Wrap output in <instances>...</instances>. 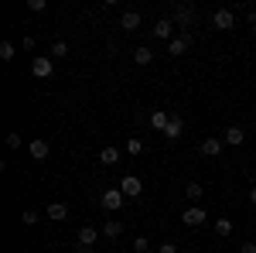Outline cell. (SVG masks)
I'll return each instance as SVG.
<instances>
[{
    "mask_svg": "<svg viewBox=\"0 0 256 253\" xmlns=\"http://www.w3.org/2000/svg\"><path fill=\"white\" fill-rule=\"evenodd\" d=\"M126 154L130 157L144 154V140H140V137H126Z\"/></svg>",
    "mask_w": 256,
    "mask_h": 253,
    "instance_id": "obj_22",
    "label": "cell"
},
{
    "mask_svg": "<svg viewBox=\"0 0 256 253\" xmlns=\"http://www.w3.org/2000/svg\"><path fill=\"white\" fill-rule=\"evenodd\" d=\"M76 253H92V246H76Z\"/></svg>",
    "mask_w": 256,
    "mask_h": 253,
    "instance_id": "obj_32",
    "label": "cell"
},
{
    "mask_svg": "<svg viewBox=\"0 0 256 253\" xmlns=\"http://www.w3.org/2000/svg\"><path fill=\"white\" fill-rule=\"evenodd\" d=\"M52 59H55V62L68 59V41H55V45H52Z\"/></svg>",
    "mask_w": 256,
    "mask_h": 253,
    "instance_id": "obj_23",
    "label": "cell"
},
{
    "mask_svg": "<svg viewBox=\"0 0 256 253\" xmlns=\"http://www.w3.org/2000/svg\"><path fill=\"white\" fill-rule=\"evenodd\" d=\"M96 239H99V229H96V226H82V229H79V246H92Z\"/></svg>",
    "mask_w": 256,
    "mask_h": 253,
    "instance_id": "obj_17",
    "label": "cell"
},
{
    "mask_svg": "<svg viewBox=\"0 0 256 253\" xmlns=\"http://www.w3.org/2000/svg\"><path fill=\"white\" fill-rule=\"evenodd\" d=\"M28 151H31V157H34V161H41V157H48V151H52V144H48L44 137H34V140L28 144Z\"/></svg>",
    "mask_w": 256,
    "mask_h": 253,
    "instance_id": "obj_12",
    "label": "cell"
},
{
    "mask_svg": "<svg viewBox=\"0 0 256 253\" xmlns=\"http://www.w3.org/2000/svg\"><path fill=\"white\" fill-rule=\"evenodd\" d=\"M198 151H202L205 157H218L222 151H226V140H222V137H205V140L198 144Z\"/></svg>",
    "mask_w": 256,
    "mask_h": 253,
    "instance_id": "obj_5",
    "label": "cell"
},
{
    "mask_svg": "<svg viewBox=\"0 0 256 253\" xmlns=\"http://www.w3.org/2000/svg\"><path fill=\"white\" fill-rule=\"evenodd\" d=\"M102 233L110 236V239H116V236L123 233V222H120V219H106V222H102Z\"/></svg>",
    "mask_w": 256,
    "mask_h": 253,
    "instance_id": "obj_18",
    "label": "cell"
},
{
    "mask_svg": "<svg viewBox=\"0 0 256 253\" xmlns=\"http://www.w3.org/2000/svg\"><path fill=\"white\" fill-rule=\"evenodd\" d=\"M188 45H192V35H188V31H181L178 38L168 41V55H184V52H188Z\"/></svg>",
    "mask_w": 256,
    "mask_h": 253,
    "instance_id": "obj_9",
    "label": "cell"
},
{
    "mask_svg": "<svg viewBox=\"0 0 256 253\" xmlns=\"http://www.w3.org/2000/svg\"><path fill=\"white\" fill-rule=\"evenodd\" d=\"M171 21H174L178 28L184 31L188 24H195V7H192V4H174V11H171Z\"/></svg>",
    "mask_w": 256,
    "mask_h": 253,
    "instance_id": "obj_3",
    "label": "cell"
},
{
    "mask_svg": "<svg viewBox=\"0 0 256 253\" xmlns=\"http://www.w3.org/2000/svg\"><path fill=\"white\" fill-rule=\"evenodd\" d=\"M28 7H31V11H38V14H41V11H44L48 4H44V0H28Z\"/></svg>",
    "mask_w": 256,
    "mask_h": 253,
    "instance_id": "obj_29",
    "label": "cell"
},
{
    "mask_svg": "<svg viewBox=\"0 0 256 253\" xmlns=\"http://www.w3.org/2000/svg\"><path fill=\"white\" fill-rule=\"evenodd\" d=\"M99 161H102V164H116V161H120V151H116V147H110V144H106V147L99 151Z\"/></svg>",
    "mask_w": 256,
    "mask_h": 253,
    "instance_id": "obj_19",
    "label": "cell"
},
{
    "mask_svg": "<svg viewBox=\"0 0 256 253\" xmlns=\"http://www.w3.org/2000/svg\"><path fill=\"white\" fill-rule=\"evenodd\" d=\"M123 198H126V195L120 192V188H106V192H102V209H106V212H120V209H123Z\"/></svg>",
    "mask_w": 256,
    "mask_h": 253,
    "instance_id": "obj_4",
    "label": "cell"
},
{
    "mask_svg": "<svg viewBox=\"0 0 256 253\" xmlns=\"http://www.w3.org/2000/svg\"><path fill=\"white\" fill-rule=\"evenodd\" d=\"M181 219H184V226H205L208 212H205L202 205H192V209H184V212H181Z\"/></svg>",
    "mask_w": 256,
    "mask_h": 253,
    "instance_id": "obj_8",
    "label": "cell"
},
{
    "mask_svg": "<svg viewBox=\"0 0 256 253\" xmlns=\"http://www.w3.org/2000/svg\"><path fill=\"white\" fill-rule=\"evenodd\" d=\"M20 222H24V226H38V212H34V209H24V212H20Z\"/></svg>",
    "mask_w": 256,
    "mask_h": 253,
    "instance_id": "obj_25",
    "label": "cell"
},
{
    "mask_svg": "<svg viewBox=\"0 0 256 253\" xmlns=\"http://www.w3.org/2000/svg\"><path fill=\"white\" fill-rule=\"evenodd\" d=\"M239 250H242V253H256V243H253V239H246V243H242Z\"/></svg>",
    "mask_w": 256,
    "mask_h": 253,
    "instance_id": "obj_31",
    "label": "cell"
},
{
    "mask_svg": "<svg viewBox=\"0 0 256 253\" xmlns=\"http://www.w3.org/2000/svg\"><path fill=\"white\" fill-rule=\"evenodd\" d=\"M174 28H178V24H174L171 18L158 21V24H154V38H158V41H171V38H178V35H174Z\"/></svg>",
    "mask_w": 256,
    "mask_h": 253,
    "instance_id": "obj_7",
    "label": "cell"
},
{
    "mask_svg": "<svg viewBox=\"0 0 256 253\" xmlns=\"http://www.w3.org/2000/svg\"><path fill=\"white\" fill-rule=\"evenodd\" d=\"M202 253H212V250H202Z\"/></svg>",
    "mask_w": 256,
    "mask_h": 253,
    "instance_id": "obj_35",
    "label": "cell"
},
{
    "mask_svg": "<svg viewBox=\"0 0 256 253\" xmlns=\"http://www.w3.org/2000/svg\"><path fill=\"white\" fill-rule=\"evenodd\" d=\"M250 202H253V205H256V185H253V188H250Z\"/></svg>",
    "mask_w": 256,
    "mask_h": 253,
    "instance_id": "obj_33",
    "label": "cell"
},
{
    "mask_svg": "<svg viewBox=\"0 0 256 253\" xmlns=\"http://www.w3.org/2000/svg\"><path fill=\"white\" fill-rule=\"evenodd\" d=\"M34 45H38L34 35H24V41H20V48H24V52H34Z\"/></svg>",
    "mask_w": 256,
    "mask_h": 253,
    "instance_id": "obj_28",
    "label": "cell"
},
{
    "mask_svg": "<svg viewBox=\"0 0 256 253\" xmlns=\"http://www.w3.org/2000/svg\"><path fill=\"white\" fill-rule=\"evenodd\" d=\"M212 28L216 31H232L236 28V11L232 7H218L216 14H212Z\"/></svg>",
    "mask_w": 256,
    "mask_h": 253,
    "instance_id": "obj_2",
    "label": "cell"
},
{
    "mask_svg": "<svg viewBox=\"0 0 256 253\" xmlns=\"http://www.w3.org/2000/svg\"><path fill=\"white\" fill-rule=\"evenodd\" d=\"M134 250H137V253H147V250H150V239H147V236H137V239H134Z\"/></svg>",
    "mask_w": 256,
    "mask_h": 253,
    "instance_id": "obj_26",
    "label": "cell"
},
{
    "mask_svg": "<svg viewBox=\"0 0 256 253\" xmlns=\"http://www.w3.org/2000/svg\"><path fill=\"white\" fill-rule=\"evenodd\" d=\"M168 120H171L168 110H154V113H150V127H154L158 134H164V130H168Z\"/></svg>",
    "mask_w": 256,
    "mask_h": 253,
    "instance_id": "obj_16",
    "label": "cell"
},
{
    "mask_svg": "<svg viewBox=\"0 0 256 253\" xmlns=\"http://www.w3.org/2000/svg\"><path fill=\"white\" fill-rule=\"evenodd\" d=\"M14 55H18L14 41H0V62H14Z\"/></svg>",
    "mask_w": 256,
    "mask_h": 253,
    "instance_id": "obj_20",
    "label": "cell"
},
{
    "mask_svg": "<svg viewBox=\"0 0 256 253\" xmlns=\"http://www.w3.org/2000/svg\"><path fill=\"white\" fill-rule=\"evenodd\" d=\"M184 195H188L192 202H202V195H205V188H202L198 181H188V185H184Z\"/></svg>",
    "mask_w": 256,
    "mask_h": 253,
    "instance_id": "obj_21",
    "label": "cell"
},
{
    "mask_svg": "<svg viewBox=\"0 0 256 253\" xmlns=\"http://www.w3.org/2000/svg\"><path fill=\"white\" fill-rule=\"evenodd\" d=\"M48 219H52V222H65V219H68V205H65V202H52V205H48Z\"/></svg>",
    "mask_w": 256,
    "mask_h": 253,
    "instance_id": "obj_15",
    "label": "cell"
},
{
    "mask_svg": "<svg viewBox=\"0 0 256 253\" xmlns=\"http://www.w3.org/2000/svg\"><path fill=\"white\" fill-rule=\"evenodd\" d=\"M120 28L126 31V35H134L140 28V11H123V18H120Z\"/></svg>",
    "mask_w": 256,
    "mask_h": 253,
    "instance_id": "obj_11",
    "label": "cell"
},
{
    "mask_svg": "<svg viewBox=\"0 0 256 253\" xmlns=\"http://www.w3.org/2000/svg\"><path fill=\"white\" fill-rule=\"evenodd\" d=\"M158 253H178V246H174V243H160Z\"/></svg>",
    "mask_w": 256,
    "mask_h": 253,
    "instance_id": "obj_30",
    "label": "cell"
},
{
    "mask_svg": "<svg viewBox=\"0 0 256 253\" xmlns=\"http://www.w3.org/2000/svg\"><path fill=\"white\" fill-rule=\"evenodd\" d=\"M222 140H226V147H239V144L246 140V134H242V127H226Z\"/></svg>",
    "mask_w": 256,
    "mask_h": 253,
    "instance_id": "obj_13",
    "label": "cell"
},
{
    "mask_svg": "<svg viewBox=\"0 0 256 253\" xmlns=\"http://www.w3.org/2000/svg\"><path fill=\"white\" fill-rule=\"evenodd\" d=\"M216 233L218 236H232V219H226V215L216 219Z\"/></svg>",
    "mask_w": 256,
    "mask_h": 253,
    "instance_id": "obj_24",
    "label": "cell"
},
{
    "mask_svg": "<svg viewBox=\"0 0 256 253\" xmlns=\"http://www.w3.org/2000/svg\"><path fill=\"white\" fill-rule=\"evenodd\" d=\"M120 192L126 195V198H137V195L144 192V181H140L137 175H126L123 181H120Z\"/></svg>",
    "mask_w": 256,
    "mask_h": 253,
    "instance_id": "obj_6",
    "label": "cell"
},
{
    "mask_svg": "<svg viewBox=\"0 0 256 253\" xmlns=\"http://www.w3.org/2000/svg\"><path fill=\"white\" fill-rule=\"evenodd\" d=\"M4 144H7L10 151H18V147H20V134H7V140H4Z\"/></svg>",
    "mask_w": 256,
    "mask_h": 253,
    "instance_id": "obj_27",
    "label": "cell"
},
{
    "mask_svg": "<svg viewBox=\"0 0 256 253\" xmlns=\"http://www.w3.org/2000/svg\"><path fill=\"white\" fill-rule=\"evenodd\" d=\"M134 62H137V65H150V62H154V48H150V45H137V48H134Z\"/></svg>",
    "mask_w": 256,
    "mask_h": 253,
    "instance_id": "obj_14",
    "label": "cell"
},
{
    "mask_svg": "<svg viewBox=\"0 0 256 253\" xmlns=\"http://www.w3.org/2000/svg\"><path fill=\"white\" fill-rule=\"evenodd\" d=\"M31 76L34 79H52L55 76V59H52V55H34V59H31Z\"/></svg>",
    "mask_w": 256,
    "mask_h": 253,
    "instance_id": "obj_1",
    "label": "cell"
},
{
    "mask_svg": "<svg viewBox=\"0 0 256 253\" xmlns=\"http://www.w3.org/2000/svg\"><path fill=\"white\" fill-rule=\"evenodd\" d=\"M181 134H184V120H181V113H171L164 137H168V140H181Z\"/></svg>",
    "mask_w": 256,
    "mask_h": 253,
    "instance_id": "obj_10",
    "label": "cell"
},
{
    "mask_svg": "<svg viewBox=\"0 0 256 253\" xmlns=\"http://www.w3.org/2000/svg\"><path fill=\"white\" fill-rule=\"evenodd\" d=\"M253 38H256V24H253Z\"/></svg>",
    "mask_w": 256,
    "mask_h": 253,
    "instance_id": "obj_34",
    "label": "cell"
}]
</instances>
